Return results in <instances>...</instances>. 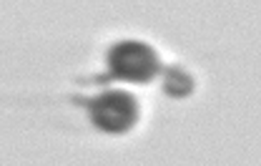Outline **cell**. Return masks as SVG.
Masks as SVG:
<instances>
[{
    "label": "cell",
    "instance_id": "obj_2",
    "mask_svg": "<svg viewBox=\"0 0 261 166\" xmlns=\"http://www.w3.org/2000/svg\"><path fill=\"white\" fill-rule=\"evenodd\" d=\"M136 99L126 91H106L91 103V118L100 131L123 133L136 124Z\"/></svg>",
    "mask_w": 261,
    "mask_h": 166
},
{
    "label": "cell",
    "instance_id": "obj_3",
    "mask_svg": "<svg viewBox=\"0 0 261 166\" xmlns=\"http://www.w3.org/2000/svg\"><path fill=\"white\" fill-rule=\"evenodd\" d=\"M191 88H194V83H191V78H189L186 73H181V70H168L166 91H168L171 96H186V93H191Z\"/></svg>",
    "mask_w": 261,
    "mask_h": 166
},
{
    "label": "cell",
    "instance_id": "obj_1",
    "mask_svg": "<svg viewBox=\"0 0 261 166\" xmlns=\"http://www.w3.org/2000/svg\"><path fill=\"white\" fill-rule=\"evenodd\" d=\"M108 68L116 78L130 83H148L159 73V58L151 45L141 40H123L111 51Z\"/></svg>",
    "mask_w": 261,
    "mask_h": 166
}]
</instances>
